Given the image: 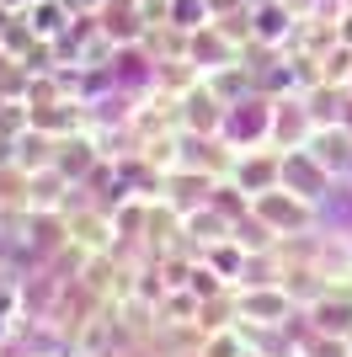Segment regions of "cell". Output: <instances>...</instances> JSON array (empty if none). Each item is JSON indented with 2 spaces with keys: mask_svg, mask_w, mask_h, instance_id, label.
<instances>
[{
  "mask_svg": "<svg viewBox=\"0 0 352 357\" xmlns=\"http://www.w3.org/2000/svg\"><path fill=\"white\" fill-rule=\"evenodd\" d=\"M278 107L283 112H272V134H278L288 149H299L305 134H309V123H315V112H299V102H278Z\"/></svg>",
  "mask_w": 352,
  "mask_h": 357,
  "instance_id": "3957f363",
  "label": "cell"
},
{
  "mask_svg": "<svg viewBox=\"0 0 352 357\" xmlns=\"http://www.w3.org/2000/svg\"><path fill=\"white\" fill-rule=\"evenodd\" d=\"M171 16H176V27H187V32H192V27H203V0H176V11H171Z\"/></svg>",
  "mask_w": 352,
  "mask_h": 357,
  "instance_id": "ba28073f",
  "label": "cell"
},
{
  "mask_svg": "<svg viewBox=\"0 0 352 357\" xmlns=\"http://www.w3.org/2000/svg\"><path fill=\"white\" fill-rule=\"evenodd\" d=\"M288 304H283L278 294H246L240 298V314H283Z\"/></svg>",
  "mask_w": 352,
  "mask_h": 357,
  "instance_id": "8992f818",
  "label": "cell"
},
{
  "mask_svg": "<svg viewBox=\"0 0 352 357\" xmlns=\"http://www.w3.org/2000/svg\"><path fill=\"white\" fill-rule=\"evenodd\" d=\"M342 128H347V134H352V102H347V112H342Z\"/></svg>",
  "mask_w": 352,
  "mask_h": 357,
  "instance_id": "8fae6325",
  "label": "cell"
},
{
  "mask_svg": "<svg viewBox=\"0 0 352 357\" xmlns=\"http://www.w3.org/2000/svg\"><path fill=\"white\" fill-rule=\"evenodd\" d=\"M315 331L325 336H352V304H315Z\"/></svg>",
  "mask_w": 352,
  "mask_h": 357,
  "instance_id": "277c9868",
  "label": "cell"
},
{
  "mask_svg": "<svg viewBox=\"0 0 352 357\" xmlns=\"http://www.w3.org/2000/svg\"><path fill=\"white\" fill-rule=\"evenodd\" d=\"M267 134H272V107L267 102L224 107V139H235V144H262Z\"/></svg>",
  "mask_w": 352,
  "mask_h": 357,
  "instance_id": "7a4b0ae2",
  "label": "cell"
},
{
  "mask_svg": "<svg viewBox=\"0 0 352 357\" xmlns=\"http://www.w3.org/2000/svg\"><path fill=\"white\" fill-rule=\"evenodd\" d=\"M32 32H38V38H54L59 32V6H38V27Z\"/></svg>",
  "mask_w": 352,
  "mask_h": 357,
  "instance_id": "30bf717a",
  "label": "cell"
},
{
  "mask_svg": "<svg viewBox=\"0 0 352 357\" xmlns=\"http://www.w3.org/2000/svg\"><path fill=\"white\" fill-rule=\"evenodd\" d=\"M321 342L309 347V357H347V336H325V331H315Z\"/></svg>",
  "mask_w": 352,
  "mask_h": 357,
  "instance_id": "9c48e42d",
  "label": "cell"
},
{
  "mask_svg": "<svg viewBox=\"0 0 352 357\" xmlns=\"http://www.w3.org/2000/svg\"><path fill=\"white\" fill-rule=\"evenodd\" d=\"M256 219L272 229V235H305L309 229V219H315V208H309V197H299V192H288L283 187V197L278 192H256Z\"/></svg>",
  "mask_w": 352,
  "mask_h": 357,
  "instance_id": "6da1fadb",
  "label": "cell"
},
{
  "mask_svg": "<svg viewBox=\"0 0 352 357\" xmlns=\"http://www.w3.org/2000/svg\"><path fill=\"white\" fill-rule=\"evenodd\" d=\"M267 38V43H272V38H283V32H288V11H278V6H267L262 11V27H256Z\"/></svg>",
  "mask_w": 352,
  "mask_h": 357,
  "instance_id": "52a82bcc",
  "label": "cell"
},
{
  "mask_svg": "<svg viewBox=\"0 0 352 357\" xmlns=\"http://www.w3.org/2000/svg\"><path fill=\"white\" fill-rule=\"evenodd\" d=\"M283 171V160H256V165H246V171H235V176H246V187H256V192H267V181Z\"/></svg>",
  "mask_w": 352,
  "mask_h": 357,
  "instance_id": "5b68a950",
  "label": "cell"
}]
</instances>
